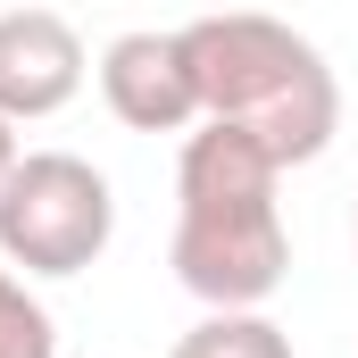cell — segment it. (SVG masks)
<instances>
[{
  "mask_svg": "<svg viewBox=\"0 0 358 358\" xmlns=\"http://www.w3.org/2000/svg\"><path fill=\"white\" fill-rule=\"evenodd\" d=\"M267 150L234 125H192L176 150V283L192 300H208V317L225 308H267L275 283L292 275V234H283V200H275Z\"/></svg>",
  "mask_w": 358,
  "mask_h": 358,
  "instance_id": "6da1fadb",
  "label": "cell"
},
{
  "mask_svg": "<svg viewBox=\"0 0 358 358\" xmlns=\"http://www.w3.org/2000/svg\"><path fill=\"white\" fill-rule=\"evenodd\" d=\"M183 59L200 76V125H234L267 150L275 167H308L334 150L342 134V84L325 67V50L308 34H292L283 17H192L176 25Z\"/></svg>",
  "mask_w": 358,
  "mask_h": 358,
  "instance_id": "7a4b0ae2",
  "label": "cell"
},
{
  "mask_svg": "<svg viewBox=\"0 0 358 358\" xmlns=\"http://www.w3.org/2000/svg\"><path fill=\"white\" fill-rule=\"evenodd\" d=\"M117 234V192L76 150H25L0 183V267L84 275Z\"/></svg>",
  "mask_w": 358,
  "mask_h": 358,
  "instance_id": "3957f363",
  "label": "cell"
},
{
  "mask_svg": "<svg viewBox=\"0 0 358 358\" xmlns=\"http://www.w3.org/2000/svg\"><path fill=\"white\" fill-rule=\"evenodd\" d=\"M100 100L134 134H192L200 125V76L183 59V34L134 25L100 50Z\"/></svg>",
  "mask_w": 358,
  "mask_h": 358,
  "instance_id": "277c9868",
  "label": "cell"
},
{
  "mask_svg": "<svg viewBox=\"0 0 358 358\" xmlns=\"http://www.w3.org/2000/svg\"><path fill=\"white\" fill-rule=\"evenodd\" d=\"M84 34L59 8H0V117L34 125L84 92Z\"/></svg>",
  "mask_w": 358,
  "mask_h": 358,
  "instance_id": "5b68a950",
  "label": "cell"
},
{
  "mask_svg": "<svg viewBox=\"0 0 358 358\" xmlns=\"http://www.w3.org/2000/svg\"><path fill=\"white\" fill-rule=\"evenodd\" d=\"M167 358H292V334L267 308H225V317H200L192 334H176Z\"/></svg>",
  "mask_w": 358,
  "mask_h": 358,
  "instance_id": "8992f818",
  "label": "cell"
},
{
  "mask_svg": "<svg viewBox=\"0 0 358 358\" xmlns=\"http://www.w3.org/2000/svg\"><path fill=\"white\" fill-rule=\"evenodd\" d=\"M0 358H59L50 308L25 292V275H8V267H0Z\"/></svg>",
  "mask_w": 358,
  "mask_h": 358,
  "instance_id": "52a82bcc",
  "label": "cell"
},
{
  "mask_svg": "<svg viewBox=\"0 0 358 358\" xmlns=\"http://www.w3.org/2000/svg\"><path fill=\"white\" fill-rule=\"evenodd\" d=\"M17 159H25V150H17V125L0 117V183H8V167H17Z\"/></svg>",
  "mask_w": 358,
  "mask_h": 358,
  "instance_id": "ba28073f",
  "label": "cell"
},
{
  "mask_svg": "<svg viewBox=\"0 0 358 358\" xmlns=\"http://www.w3.org/2000/svg\"><path fill=\"white\" fill-rule=\"evenodd\" d=\"M350 234H358V217H350Z\"/></svg>",
  "mask_w": 358,
  "mask_h": 358,
  "instance_id": "9c48e42d",
  "label": "cell"
}]
</instances>
